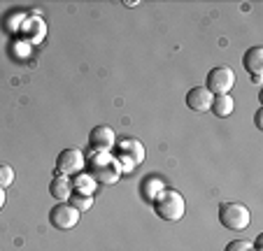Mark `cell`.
<instances>
[{"label":"cell","instance_id":"9","mask_svg":"<svg viewBox=\"0 0 263 251\" xmlns=\"http://www.w3.org/2000/svg\"><path fill=\"white\" fill-rule=\"evenodd\" d=\"M212 98L214 95L210 93L205 86H194V89L186 93V105H189L194 112H208L212 107Z\"/></svg>","mask_w":263,"mask_h":251},{"label":"cell","instance_id":"4","mask_svg":"<svg viewBox=\"0 0 263 251\" xmlns=\"http://www.w3.org/2000/svg\"><path fill=\"white\" fill-rule=\"evenodd\" d=\"M115 151H117V161H119V165H121V172L133 170V167H138L140 163L144 161V144L135 138L117 140Z\"/></svg>","mask_w":263,"mask_h":251},{"label":"cell","instance_id":"12","mask_svg":"<svg viewBox=\"0 0 263 251\" xmlns=\"http://www.w3.org/2000/svg\"><path fill=\"white\" fill-rule=\"evenodd\" d=\"M210 112H214L219 119H226L235 112V100L231 95H214L212 98V107Z\"/></svg>","mask_w":263,"mask_h":251},{"label":"cell","instance_id":"17","mask_svg":"<svg viewBox=\"0 0 263 251\" xmlns=\"http://www.w3.org/2000/svg\"><path fill=\"white\" fill-rule=\"evenodd\" d=\"M261 119H263V112H261V109H256V114H254V123H256L258 130L263 128V121H261Z\"/></svg>","mask_w":263,"mask_h":251},{"label":"cell","instance_id":"2","mask_svg":"<svg viewBox=\"0 0 263 251\" xmlns=\"http://www.w3.org/2000/svg\"><path fill=\"white\" fill-rule=\"evenodd\" d=\"M152 207H154V212L159 219L163 221H179V219L186 214V200L179 191L175 188H163L159 196L152 200Z\"/></svg>","mask_w":263,"mask_h":251},{"label":"cell","instance_id":"5","mask_svg":"<svg viewBox=\"0 0 263 251\" xmlns=\"http://www.w3.org/2000/svg\"><path fill=\"white\" fill-rule=\"evenodd\" d=\"M233 86H235V72L229 65H217V68H212L208 72L205 89L212 95H229Z\"/></svg>","mask_w":263,"mask_h":251},{"label":"cell","instance_id":"11","mask_svg":"<svg viewBox=\"0 0 263 251\" xmlns=\"http://www.w3.org/2000/svg\"><path fill=\"white\" fill-rule=\"evenodd\" d=\"M49 193L59 202H68V198L72 196V182L68 177H63V175H56L49 184Z\"/></svg>","mask_w":263,"mask_h":251},{"label":"cell","instance_id":"13","mask_svg":"<svg viewBox=\"0 0 263 251\" xmlns=\"http://www.w3.org/2000/svg\"><path fill=\"white\" fill-rule=\"evenodd\" d=\"M72 191L86 193V196H93V193H96V179L91 177V175L80 172V175H77V179L72 182Z\"/></svg>","mask_w":263,"mask_h":251},{"label":"cell","instance_id":"7","mask_svg":"<svg viewBox=\"0 0 263 251\" xmlns=\"http://www.w3.org/2000/svg\"><path fill=\"white\" fill-rule=\"evenodd\" d=\"M82 212H77L70 202H56L49 212V223L56 230H72L80 223Z\"/></svg>","mask_w":263,"mask_h":251},{"label":"cell","instance_id":"3","mask_svg":"<svg viewBox=\"0 0 263 251\" xmlns=\"http://www.w3.org/2000/svg\"><path fill=\"white\" fill-rule=\"evenodd\" d=\"M252 214L242 202H221L219 205V223L229 230H247Z\"/></svg>","mask_w":263,"mask_h":251},{"label":"cell","instance_id":"1","mask_svg":"<svg viewBox=\"0 0 263 251\" xmlns=\"http://www.w3.org/2000/svg\"><path fill=\"white\" fill-rule=\"evenodd\" d=\"M86 167L91 170V177L96 179V184H115L121 177L119 161L109 151H93L91 158H86Z\"/></svg>","mask_w":263,"mask_h":251},{"label":"cell","instance_id":"6","mask_svg":"<svg viewBox=\"0 0 263 251\" xmlns=\"http://www.w3.org/2000/svg\"><path fill=\"white\" fill-rule=\"evenodd\" d=\"M84 167H86V156L80 149H63L56 156V175L72 177V175H80Z\"/></svg>","mask_w":263,"mask_h":251},{"label":"cell","instance_id":"14","mask_svg":"<svg viewBox=\"0 0 263 251\" xmlns=\"http://www.w3.org/2000/svg\"><path fill=\"white\" fill-rule=\"evenodd\" d=\"M93 200H96V196H86V193H77V191H72V196L68 198V202L77 209V212L91 209V207H93Z\"/></svg>","mask_w":263,"mask_h":251},{"label":"cell","instance_id":"8","mask_svg":"<svg viewBox=\"0 0 263 251\" xmlns=\"http://www.w3.org/2000/svg\"><path fill=\"white\" fill-rule=\"evenodd\" d=\"M89 144L93 151H112L117 144V135L109 126H96L89 133Z\"/></svg>","mask_w":263,"mask_h":251},{"label":"cell","instance_id":"18","mask_svg":"<svg viewBox=\"0 0 263 251\" xmlns=\"http://www.w3.org/2000/svg\"><path fill=\"white\" fill-rule=\"evenodd\" d=\"M5 200H7V196H5V188H0V209L5 207Z\"/></svg>","mask_w":263,"mask_h":251},{"label":"cell","instance_id":"15","mask_svg":"<svg viewBox=\"0 0 263 251\" xmlns=\"http://www.w3.org/2000/svg\"><path fill=\"white\" fill-rule=\"evenodd\" d=\"M14 167L7 165V163H0V188H7L14 184Z\"/></svg>","mask_w":263,"mask_h":251},{"label":"cell","instance_id":"16","mask_svg":"<svg viewBox=\"0 0 263 251\" xmlns=\"http://www.w3.org/2000/svg\"><path fill=\"white\" fill-rule=\"evenodd\" d=\"M223 251H254V244L247 240H233L226 244V249Z\"/></svg>","mask_w":263,"mask_h":251},{"label":"cell","instance_id":"10","mask_svg":"<svg viewBox=\"0 0 263 251\" xmlns=\"http://www.w3.org/2000/svg\"><path fill=\"white\" fill-rule=\"evenodd\" d=\"M242 65L249 74H261L263 72V47H249L242 56Z\"/></svg>","mask_w":263,"mask_h":251}]
</instances>
